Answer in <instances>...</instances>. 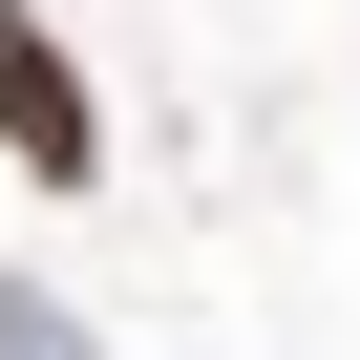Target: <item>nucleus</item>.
<instances>
[{
  "label": "nucleus",
  "instance_id": "1",
  "mask_svg": "<svg viewBox=\"0 0 360 360\" xmlns=\"http://www.w3.org/2000/svg\"><path fill=\"white\" fill-rule=\"evenodd\" d=\"M0 148H22V191H85L106 169V106H85V64L22 22V0H0Z\"/></svg>",
  "mask_w": 360,
  "mask_h": 360
},
{
  "label": "nucleus",
  "instance_id": "2",
  "mask_svg": "<svg viewBox=\"0 0 360 360\" xmlns=\"http://www.w3.org/2000/svg\"><path fill=\"white\" fill-rule=\"evenodd\" d=\"M0 360H85V339H64V318H43V297H22V318H0Z\"/></svg>",
  "mask_w": 360,
  "mask_h": 360
}]
</instances>
